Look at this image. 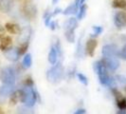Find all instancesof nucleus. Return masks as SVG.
Masks as SVG:
<instances>
[{
    "instance_id": "obj_26",
    "label": "nucleus",
    "mask_w": 126,
    "mask_h": 114,
    "mask_svg": "<svg viewBox=\"0 0 126 114\" xmlns=\"http://www.w3.org/2000/svg\"><path fill=\"white\" fill-rule=\"evenodd\" d=\"M77 76H78L79 80H80V81H81L83 85H85V86H86V85L88 84V80H87V78L83 75L82 73H78V74H77Z\"/></svg>"
},
{
    "instance_id": "obj_15",
    "label": "nucleus",
    "mask_w": 126,
    "mask_h": 114,
    "mask_svg": "<svg viewBox=\"0 0 126 114\" xmlns=\"http://www.w3.org/2000/svg\"><path fill=\"white\" fill-rule=\"evenodd\" d=\"M13 3V0H0V8L4 13H8L11 11Z\"/></svg>"
},
{
    "instance_id": "obj_33",
    "label": "nucleus",
    "mask_w": 126,
    "mask_h": 114,
    "mask_svg": "<svg viewBox=\"0 0 126 114\" xmlns=\"http://www.w3.org/2000/svg\"><path fill=\"white\" fill-rule=\"evenodd\" d=\"M58 1H59V0H52V3H53V4H56Z\"/></svg>"
},
{
    "instance_id": "obj_12",
    "label": "nucleus",
    "mask_w": 126,
    "mask_h": 114,
    "mask_svg": "<svg viewBox=\"0 0 126 114\" xmlns=\"http://www.w3.org/2000/svg\"><path fill=\"white\" fill-rule=\"evenodd\" d=\"M96 47H97V41L95 40V39H90L87 41V43H86V52H87V54L90 55V56H93L94 55V51H95V49H96Z\"/></svg>"
},
{
    "instance_id": "obj_6",
    "label": "nucleus",
    "mask_w": 126,
    "mask_h": 114,
    "mask_svg": "<svg viewBox=\"0 0 126 114\" xmlns=\"http://www.w3.org/2000/svg\"><path fill=\"white\" fill-rule=\"evenodd\" d=\"M32 28L31 27H24L22 30H20L18 36V42L20 44L28 43L30 38L32 36Z\"/></svg>"
},
{
    "instance_id": "obj_20",
    "label": "nucleus",
    "mask_w": 126,
    "mask_h": 114,
    "mask_svg": "<svg viewBox=\"0 0 126 114\" xmlns=\"http://www.w3.org/2000/svg\"><path fill=\"white\" fill-rule=\"evenodd\" d=\"M65 38L67 39V41L70 43H73L75 40V33H74V30H68L65 32Z\"/></svg>"
},
{
    "instance_id": "obj_1",
    "label": "nucleus",
    "mask_w": 126,
    "mask_h": 114,
    "mask_svg": "<svg viewBox=\"0 0 126 114\" xmlns=\"http://www.w3.org/2000/svg\"><path fill=\"white\" fill-rule=\"evenodd\" d=\"M36 93L32 87H26L23 90H20V100L27 107H32L36 102Z\"/></svg>"
},
{
    "instance_id": "obj_32",
    "label": "nucleus",
    "mask_w": 126,
    "mask_h": 114,
    "mask_svg": "<svg viewBox=\"0 0 126 114\" xmlns=\"http://www.w3.org/2000/svg\"><path fill=\"white\" fill-rule=\"evenodd\" d=\"M117 114H126V112L125 111H124V110H122V109H120V111H119V112H118V113Z\"/></svg>"
},
{
    "instance_id": "obj_9",
    "label": "nucleus",
    "mask_w": 126,
    "mask_h": 114,
    "mask_svg": "<svg viewBox=\"0 0 126 114\" xmlns=\"http://www.w3.org/2000/svg\"><path fill=\"white\" fill-rule=\"evenodd\" d=\"M101 52L104 57H114L118 54V50L115 45H106L102 48Z\"/></svg>"
},
{
    "instance_id": "obj_2",
    "label": "nucleus",
    "mask_w": 126,
    "mask_h": 114,
    "mask_svg": "<svg viewBox=\"0 0 126 114\" xmlns=\"http://www.w3.org/2000/svg\"><path fill=\"white\" fill-rule=\"evenodd\" d=\"M47 79L52 83H58L63 76V68L61 63H58L47 71Z\"/></svg>"
},
{
    "instance_id": "obj_22",
    "label": "nucleus",
    "mask_w": 126,
    "mask_h": 114,
    "mask_svg": "<svg viewBox=\"0 0 126 114\" xmlns=\"http://www.w3.org/2000/svg\"><path fill=\"white\" fill-rule=\"evenodd\" d=\"M28 48H29V42L28 43H24V44H20L19 49H17L19 52V55H23L26 51H27Z\"/></svg>"
},
{
    "instance_id": "obj_25",
    "label": "nucleus",
    "mask_w": 126,
    "mask_h": 114,
    "mask_svg": "<svg viewBox=\"0 0 126 114\" xmlns=\"http://www.w3.org/2000/svg\"><path fill=\"white\" fill-rule=\"evenodd\" d=\"M85 13H86V6H85V5H82V6H81V9H80V13L78 14V18L82 19L84 17Z\"/></svg>"
},
{
    "instance_id": "obj_23",
    "label": "nucleus",
    "mask_w": 126,
    "mask_h": 114,
    "mask_svg": "<svg viewBox=\"0 0 126 114\" xmlns=\"http://www.w3.org/2000/svg\"><path fill=\"white\" fill-rule=\"evenodd\" d=\"M117 81L119 82V84H120L122 88L126 89V77H125V76L118 75V76H117Z\"/></svg>"
},
{
    "instance_id": "obj_10",
    "label": "nucleus",
    "mask_w": 126,
    "mask_h": 114,
    "mask_svg": "<svg viewBox=\"0 0 126 114\" xmlns=\"http://www.w3.org/2000/svg\"><path fill=\"white\" fill-rule=\"evenodd\" d=\"M5 57H6L8 60H10V61H12V62H15V61H17L19 58V52H18V50L17 49H12V48H10V49H8L7 51H5Z\"/></svg>"
},
{
    "instance_id": "obj_5",
    "label": "nucleus",
    "mask_w": 126,
    "mask_h": 114,
    "mask_svg": "<svg viewBox=\"0 0 126 114\" xmlns=\"http://www.w3.org/2000/svg\"><path fill=\"white\" fill-rule=\"evenodd\" d=\"M22 12L27 18L33 19L36 16V7L32 5L31 2H28L25 3L24 6L22 7Z\"/></svg>"
},
{
    "instance_id": "obj_27",
    "label": "nucleus",
    "mask_w": 126,
    "mask_h": 114,
    "mask_svg": "<svg viewBox=\"0 0 126 114\" xmlns=\"http://www.w3.org/2000/svg\"><path fill=\"white\" fill-rule=\"evenodd\" d=\"M93 31H94V32H93V36H97V35H99V34H101V32H102V28L101 27H99V26H95V27H93Z\"/></svg>"
},
{
    "instance_id": "obj_4",
    "label": "nucleus",
    "mask_w": 126,
    "mask_h": 114,
    "mask_svg": "<svg viewBox=\"0 0 126 114\" xmlns=\"http://www.w3.org/2000/svg\"><path fill=\"white\" fill-rule=\"evenodd\" d=\"M94 70L96 71V73L99 76V79H100V82L102 85H105L107 86L108 82L110 80V76L108 75L107 71H106V68L103 64L101 63V61H98V62H95L94 63Z\"/></svg>"
},
{
    "instance_id": "obj_21",
    "label": "nucleus",
    "mask_w": 126,
    "mask_h": 114,
    "mask_svg": "<svg viewBox=\"0 0 126 114\" xmlns=\"http://www.w3.org/2000/svg\"><path fill=\"white\" fill-rule=\"evenodd\" d=\"M114 8H119V9H126V1L125 0H117L113 2Z\"/></svg>"
},
{
    "instance_id": "obj_18",
    "label": "nucleus",
    "mask_w": 126,
    "mask_h": 114,
    "mask_svg": "<svg viewBox=\"0 0 126 114\" xmlns=\"http://www.w3.org/2000/svg\"><path fill=\"white\" fill-rule=\"evenodd\" d=\"M57 57H58V54H57V50L55 47H52L49 51V53H48V61L49 63L54 65L57 61Z\"/></svg>"
},
{
    "instance_id": "obj_31",
    "label": "nucleus",
    "mask_w": 126,
    "mask_h": 114,
    "mask_svg": "<svg viewBox=\"0 0 126 114\" xmlns=\"http://www.w3.org/2000/svg\"><path fill=\"white\" fill-rule=\"evenodd\" d=\"M60 12H61V9H56V10H55V12H54L53 13H51V14H52V15H55V14L59 13Z\"/></svg>"
},
{
    "instance_id": "obj_28",
    "label": "nucleus",
    "mask_w": 126,
    "mask_h": 114,
    "mask_svg": "<svg viewBox=\"0 0 126 114\" xmlns=\"http://www.w3.org/2000/svg\"><path fill=\"white\" fill-rule=\"evenodd\" d=\"M120 56L122 58V59H124V60H126V45L122 48V50H121V51L120 52Z\"/></svg>"
},
{
    "instance_id": "obj_29",
    "label": "nucleus",
    "mask_w": 126,
    "mask_h": 114,
    "mask_svg": "<svg viewBox=\"0 0 126 114\" xmlns=\"http://www.w3.org/2000/svg\"><path fill=\"white\" fill-rule=\"evenodd\" d=\"M74 114H85V109H83V108H80V109H78V110H76Z\"/></svg>"
},
{
    "instance_id": "obj_7",
    "label": "nucleus",
    "mask_w": 126,
    "mask_h": 114,
    "mask_svg": "<svg viewBox=\"0 0 126 114\" xmlns=\"http://www.w3.org/2000/svg\"><path fill=\"white\" fill-rule=\"evenodd\" d=\"M101 63L105 66V68H108L111 70H116L120 66V62L115 57H104Z\"/></svg>"
},
{
    "instance_id": "obj_19",
    "label": "nucleus",
    "mask_w": 126,
    "mask_h": 114,
    "mask_svg": "<svg viewBox=\"0 0 126 114\" xmlns=\"http://www.w3.org/2000/svg\"><path fill=\"white\" fill-rule=\"evenodd\" d=\"M32 63V55H31V54H27V55L24 57V59H23V67H24L25 69H29V68H31Z\"/></svg>"
},
{
    "instance_id": "obj_24",
    "label": "nucleus",
    "mask_w": 126,
    "mask_h": 114,
    "mask_svg": "<svg viewBox=\"0 0 126 114\" xmlns=\"http://www.w3.org/2000/svg\"><path fill=\"white\" fill-rule=\"evenodd\" d=\"M118 107L120 109L124 110L126 109V99L125 98H120L118 100Z\"/></svg>"
},
{
    "instance_id": "obj_3",
    "label": "nucleus",
    "mask_w": 126,
    "mask_h": 114,
    "mask_svg": "<svg viewBox=\"0 0 126 114\" xmlns=\"http://www.w3.org/2000/svg\"><path fill=\"white\" fill-rule=\"evenodd\" d=\"M15 71L13 68L11 67H6L3 68L0 70V80L3 84H8V85H14L15 83Z\"/></svg>"
},
{
    "instance_id": "obj_17",
    "label": "nucleus",
    "mask_w": 126,
    "mask_h": 114,
    "mask_svg": "<svg viewBox=\"0 0 126 114\" xmlns=\"http://www.w3.org/2000/svg\"><path fill=\"white\" fill-rule=\"evenodd\" d=\"M78 26V22L75 18H69L64 23V29L66 31L68 30H75Z\"/></svg>"
},
{
    "instance_id": "obj_30",
    "label": "nucleus",
    "mask_w": 126,
    "mask_h": 114,
    "mask_svg": "<svg viewBox=\"0 0 126 114\" xmlns=\"http://www.w3.org/2000/svg\"><path fill=\"white\" fill-rule=\"evenodd\" d=\"M4 37V31L2 29H0V41L2 40V38Z\"/></svg>"
},
{
    "instance_id": "obj_13",
    "label": "nucleus",
    "mask_w": 126,
    "mask_h": 114,
    "mask_svg": "<svg viewBox=\"0 0 126 114\" xmlns=\"http://www.w3.org/2000/svg\"><path fill=\"white\" fill-rule=\"evenodd\" d=\"M13 44V40L10 36H4L1 40V44H0V49L2 51H7L8 49L11 48V46Z\"/></svg>"
},
{
    "instance_id": "obj_11",
    "label": "nucleus",
    "mask_w": 126,
    "mask_h": 114,
    "mask_svg": "<svg viewBox=\"0 0 126 114\" xmlns=\"http://www.w3.org/2000/svg\"><path fill=\"white\" fill-rule=\"evenodd\" d=\"M13 91H14V85L4 84V85L0 88V94H1V96H4V97L13 94Z\"/></svg>"
},
{
    "instance_id": "obj_34",
    "label": "nucleus",
    "mask_w": 126,
    "mask_h": 114,
    "mask_svg": "<svg viewBox=\"0 0 126 114\" xmlns=\"http://www.w3.org/2000/svg\"><path fill=\"white\" fill-rule=\"evenodd\" d=\"M84 1H85V0H80V4H83Z\"/></svg>"
},
{
    "instance_id": "obj_16",
    "label": "nucleus",
    "mask_w": 126,
    "mask_h": 114,
    "mask_svg": "<svg viewBox=\"0 0 126 114\" xmlns=\"http://www.w3.org/2000/svg\"><path fill=\"white\" fill-rule=\"evenodd\" d=\"M6 30L10 33H13V34H18L20 32V28L18 27V25L16 24H13V23H7L6 24Z\"/></svg>"
},
{
    "instance_id": "obj_8",
    "label": "nucleus",
    "mask_w": 126,
    "mask_h": 114,
    "mask_svg": "<svg viewBox=\"0 0 126 114\" xmlns=\"http://www.w3.org/2000/svg\"><path fill=\"white\" fill-rule=\"evenodd\" d=\"M115 25L118 28H123L126 26V13L124 12H119L115 14L114 17Z\"/></svg>"
},
{
    "instance_id": "obj_14",
    "label": "nucleus",
    "mask_w": 126,
    "mask_h": 114,
    "mask_svg": "<svg viewBox=\"0 0 126 114\" xmlns=\"http://www.w3.org/2000/svg\"><path fill=\"white\" fill-rule=\"evenodd\" d=\"M80 4V0H76L75 3H72L70 6H68L64 11L63 12V14H73V13H76L77 11H78V6Z\"/></svg>"
}]
</instances>
